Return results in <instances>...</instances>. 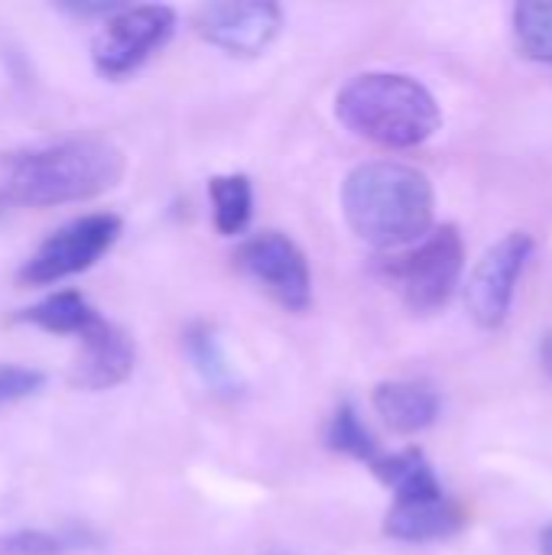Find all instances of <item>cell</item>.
Returning a JSON list of instances; mask_svg holds the SVG:
<instances>
[{"label": "cell", "instance_id": "7402d4cb", "mask_svg": "<svg viewBox=\"0 0 552 555\" xmlns=\"http://www.w3.org/2000/svg\"><path fill=\"white\" fill-rule=\"evenodd\" d=\"M543 361L552 367V335H547V345H543Z\"/></svg>", "mask_w": 552, "mask_h": 555}, {"label": "cell", "instance_id": "ba28073f", "mask_svg": "<svg viewBox=\"0 0 552 555\" xmlns=\"http://www.w3.org/2000/svg\"><path fill=\"white\" fill-rule=\"evenodd\" d=\"M537 244L527 231L504 234L472 270L465 286V306L482 328H501L511 315L517 283L534 257Z\"/></svg>", "mask_w": 552, "mask_h": 555}, {"label": "cell", "instance_id": "5b68a950", "mask_svg": "<svg viewBox=\"0 0 552 555\" xmlns=\"http://www.w3.org/2000/svg\"><path fill=\"white\" fill-rule=\"evenodd\" d=\"M176 33V10L137 3L114 10L91 39V65L101 78H127L146 65Z\"/></svg>", "mask_w": 552, "mask_h": 555}, {"label": "cell", "instance_id": "2e32d148", "mask_svg": "<svg viewBox=\"0 0 552 555\" xmlns=\"http://www.w3.org/2000/svg\"><path fill=\"white\" fill-rule=\"evenodd\" d=\"M514 42L527 59L552 65V0H524L514 7Z\"/></svg>", "mask_w": 552, "mask_h": 555}, {"label": "cell", "instance_id": "44dd1931", "mask_svg": "<svg viewBox=\"0 0 552 555\" xmlns=\"http://www.w3.org/2000/svg\"><path fill=\"white\" fill-rule=\"evenodd\" d=\"M540 553L552 555V524L543 527V533H540Z\"/></svg>", "mask_w": 552, "mask_h": 555}, {"label": "cell", "instance_id": "3957f363", "mask_svg": "<svg viewBox=\"0 0 552 555\" xmlns=\"http://www.w3.org/2000/svg\"><path fill=\"white\" fill-rule=\"evenodd\" d=\"M335 117L355 137L387 150H413L442 127L436 94L400 72L355 75L335 94Z\"/></svg>", "mask_w": 552, "mask_h": 555}, {"label": "cell", "instance_id": "d6986e66", "mask_svg": "<svg viewBox=\"0 0 552 555\" xmlns=\"http://www.w3.org/2000/svg\"><path fill=\"white\" fill-rule=\"evenodd\" d=\"M81 546V537L52 530H13L0 537V555H65Z\"/></svg>", "mask_w": 552, "mask_h": 555}, {"label": "cell", "instance_id": "6da1fadb", "mask_svg": "<svg viewBox=\"0 0 552 555\" xmlns=\"http://www.w3.org/2000/svg\"><path fill=\"white\" fill-rule=\"evenodd\" d=\"M342 211L358 241L377 250H407L436 228V192L416 166L371 159L348 172Z\"/></svg>", "mask_w": 552, "mask_h": 555}, {"label": "cell", "instance_id": "52a82bcc", "mask_svg": "<svg viewBox=\"0 0 552 555\" xmlns=\"http://www.w3.org/2000/svg\"><path fill=\"white\" fill-rule=\"evenodd\" d=\"M238 267L286 312H306L312 306V273L309 260L296 241L280 231H264L247 237L238 254Z\"/></svg>", "mask_w": 552, "mask_h": 555}, {"label": "cell", "instance_id": "277c9868", "mask_svg": "<svg viewBox=\"0 0 552 555\" xmlns=\"http://www.w3.org/2000/svg\"><path fill=\"white\" fill-rule=\"evenodd\" d=\"M465 241L455 224H439L384 263L387 280L413 312H439L459 289Z\"/></svg>", "mask_w": 552, "mask_h": 555}, {"label": "cell", "instance_id": "9a60e30c", "mask_svg": "<svg viewBox=\"0 0 552 555\" xmlns=\"http://www.w3.org/2000/svg\"><path fill=\"white\" fill-rule=\"evenodd\" d=\"M208 195H211L215 228L224 237L244 234L247 224H251V215H254V189H251V179L241 176V172L215 176L208 182Z\"/></svg>", "mask_w": 552, "mask_h": 555}, {"label": "cell", "instance_id": "7a4b0ae2", "mask_svg": "<svg viewBox=\"0 0 552 555\" xmlns=\"http://www.w3.org/2000/svg\"><path fill=\"white\" fill-rule=\"evenodd\" d=\"M124 176V153L101 137H75L0 159V198L26 208L88 202Z\"/></svg>", "mask_w": 552, "mask_h": 555}, {"label": "cell", "instance_id": "ac0fdd59", "mask_svg": "<svg viewBox=\"0 0 552 555\" xmlns=\"http://www.w3.org/2000/svg\"><path fill=\"white\" fill-rule=\"evenodd\" d=\"M189 354L195 361V367L202 371V377L218 390V393H234L238 390V377H234V367L228 364L215 332L208 328H198L189 335Z\"/></svg>", "mask_w": 552, "mask_h": 555}, {"label": "cell", "instance_id": "8fae6325", "mask_svg": "<svg viewBox=\"0 0 552 555\" xmlns=\"http://www.w3.org/2000/svg\"><path fill=\"white\" fill-rule=\"evenodd\" d=\"M465 527V511L449 501L446 494L436 498H413V501H394L387 511L384 530L387 537L400 543H436L449 540Z\"/></svg>", "mask_w": 552, "mask_h": 555}, {"label": "cell", "instance_id": "8992f818", "mask_svg": "<svg viewBox=\"0 0 552 555\" xmlns=\"http://www.w3.org/2000/svg\"><path fill=\"white\" fill-rule=\"evenodd\" d=\"M120 237V218L111 211L81 215L59 231H52L36 254L23 263L20 283L23 286H49L68 280L75 273L91 270Z\"/></svg>", "mask_w": 552, "mask_h": 555}, {"label": "cell", "instance_id": "5bb4252c", "mask_svg": "<svg viewBox=\"0 0 552 555\" xmlns=\"http://www.w3.org/2000/svg\"><path fill=\"white\" fill-rule=\"evenodd\" d=\"M371 472L394 491V501H413V498H436L446 494L433 465L426 462V455L420 449H407V452H394V455H381Z\"/></svg>", "mask_w": 552, "mask_h": 555}, {"label": "cell", "instance_id": "9c48e42d", "mask_svg": "<svg viewBox=\"0 0 552 555\" xmlns=\"http://www.w3.org/2000/svg\"><path fill=\"white\" fill-rule=\"evenodd\" d=\"M192 23L208 46L228 55L254 59L277 39L283 10L270 0H221L198 7Z\"/></svg>", "mask_w": 552, "mask_h": 555}, {"label": "cell", "instance_id": "7c38bea8", "mask_svg": "<svg viewBox=\"0 0 552 555\" xmlns=\"http://www.w3.org/2000/svg\"><path fill=\"white\" fill-rule=\"evenodd\" d=\"M374 410L377 416L400 436H416L439 420L442 400L429 384L416 380H387L374 387Z\"/></svg>", "mask_w": 552, "mask_h": 555}, {"label": "cell", "instance_id": "e0dca14e", "mask_svg": "<svg viewBox=\"0 0 552 555\" xmlns=\"http://www.w3.org/2000/svg\"><path fill=\"white\" fill-rule=\"evenodd\" d=\"M325 442H329V449H335L342 455H351L358 462H368V465H374L384 455L377 439L371 436V429L364 426V420L358 416V410L351 403H342L335 410V416H332V423L325 429Z\"/></svg>", "mask_w": 552, "mask_h": 555}, {"label": "cell", "instance_id": "4fadbf2b", "mask_svg": "<svg viewBox=\"0 0 552 555\" xmlns=\"http://www.w3.org/2000/svg\"><path fill=\"white\" fill-rule=\"evenodd\" d=\"M20 319L36 325V328H42V332L75 335V338H81L85 332H91L101 322L94 306L81 293H75V289H62V293H52V296L39 299L36 306L23 309Z\"/></svg>", "mask_w": 552, "mask_h": 555}, {"label": "cell", "instance_id": "ffe728a7", "mask_svg": "<svg viewBox=\"0 0 552 555\" xmlns=\"http://www.w3.org/2000/svg\"><path fill=\"white\" fill-rule=\"evenodd\" d=\"M46 384V374L36 367H20V364H0V406L26 400L39 393Z\"/></svg>", "mask_w": 552, "mask_h": 555}, {"label": "cell", "instance_id": "30bf717a", "mask_svg": "<svg viewBox=\"0 0 552 555\" xmlns=\"http://www.w3.org/2000/svg\"><path fill=\"white\" fill-rule=\"evenodd\" d=\"M78 348V358L72 364V387L78 390H111L117 384H124L133 371L137 351L133 341L124 328L111 325L107 319H101L91 332H85Z\"/></svg>", "mask_w": 552, "mask_h": 555}]
</instances>
